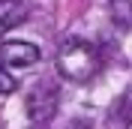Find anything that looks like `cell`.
I'll use <instances>...</instances> for the list:
<instances>
[{"label":"cell","instance_id":"6da1fadb","mask_svg":"<svg viewBox=\"0 0 132 129\" xmlns=\"http://www.w3.org/2000/svg\"><path fill=\"white\" fill-rule=\"evenodd\" d=\"M102 69V57L84 39H66L57 51V72L69 81H90Z\"/></svg>","mask_w":132,"mask_h":129},{"label":"cell","instance_id":"7a4b0ae2","mask_svg":"<svg viewBox=\"0 0 132 129\" xmlns=\"http://www.w3.org/2000/svg\"><path fill=\"white\" fill-rule=\"evenodd\" d=\"M57 102H60V96H57L54 84H36V90L27 96V114H30V120L48 123L54 117V111H57Z\"/></svg>","mask_w":132,"mask_h":129},{"label":"cell","instance_id":"3957f363","mask_svg":"<svg viewBox=\"0 0 132 129\" xmlns=\"http://www.w3.org/2000/svg\"><path fill=\"white\" fill-rule=\"evenodd\" d=\"M36 60H39V48L33 42L12 39L0 45V63L3 66H33Z\"/></svg>","mask_w":132,"mask_h":129},{"label":"cell","instance_id":"277c9868","mask_svg":"<svg viewBox=\"0 0 132 129\" xmlns=\"http://www.w3.org/2000/svg\"><path fill=\"white\" fill-rule=\"evenodd\" d=\"M27 21V6L21 0H0V36Z\"/></svg>","mask_w":132,"mask_h":129},{"label":"cell","instance_id":"5b68a950","mask_svg":"<svg viewBox=\"0 0 132 129\" xmlns=\"http://www.w3.org/2000/svg\"><path fill=\"white\" fill-rule=\"evenodd\" d=\"M117 114L123 123H132V90L126 93L123 99H117Z\"/></svg>","mask_w":132,"mask_h":129},{"label":"cell","instance_id":"8992f818","mask_svg":"<svg viewBox=\"0 0 132 129\" xmlns=\"http://www.w3.org/2000/svg\"><path fill=\"white\" fill-rule=\"evenodd\" d=\"M18 90V81L12 78V75L3 69V63H0V96H6V93H15Z\"/></svg>","mask_w":132,"mask_h":129}]
</instances>
